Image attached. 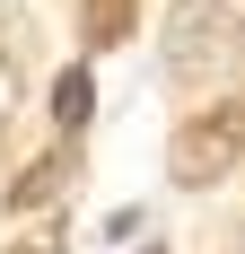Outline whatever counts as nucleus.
<instances>
[{"mask_svg":"<svg viewBox=\"0 0 245 254\" xmlns=\"http://www.w3.org/2000/svg\"><path fill=\"white\" fill-rule=\"evenodd\" d=\"M18 254H44V246H18Z\"/></svg>","mask_w":245,"mask_h":254,"instance_id":"nucleus-6","label":"nucleus"},{"mask_svg":"<svg viewBox=\"0 0 245 254\" xmlns=\"http://www.w3.org/2000/svg\"><path fill=\"white\" fill-rule=\"evenodd\" d=\"M245 158V88H228L219 105H201V114H184V131H175V184H219L228 167Z\"/></svg>","mask_w":245,"mask_h":254,"instance_id":"nucleus-2","label":"nucleus"},{"mask_svg":"<svg viewBox=\"0 0 245 254\" xmlns=\"http://www.w3.org/2000/svg\"><path fill=\"white\" fill-rule=\"evenodd\" d=\"M149 254H158V246H149Z\"/></svg>","mask_w":245,"mask_h":254,"instance_id":"nucleus-7","label":"nucleus"},{"mask_svg":"<svg viewBox=\"0 0 245 254\" xmlns=\"http://www.w3.org/2000/svg\"><path fill=\"white\" fill-rule=\"evenodd\" d=\"M122 9H131V0H97V9H88V35H97V44H114L122 26H131V18H122Z\"/></svg>","mask_w":245,"mask_h":254,"instance_id":"nucleus-4","label":"nucleus"},{"mask_svg":"<svg viewBox=\"0 0 245 254\" xmlns=\"http://www.w3.org/2000/svg\"><path fill=\"white\" fill-rule=\"evenodd\" d=\"M53 184H61V167H35V176H18V193H9V202H18V210H26V202H44Z\"/></svg>","mask_w":245,"mask_h":254,"instance_id":"nucleus-5","label":"nucleus"},{"mask_svg":"<svg viewBox=\"0 0 245 254\" xmlns=\"http://www.w3.org/2000/svg\"><path fill=\"white\" fill-rule=\"evenodd\" d=\"M88 105H97V79H88V70H61V79H53V123H61V131L88 123Z\"/></svg>","mask_w":245,"mask_h":254,"instance_id":"nucleus-3","label":"nucleus"},{"mask_svg":"<svg viewBox=\"0 0 245 254\" xmlns=\"http://www.w3.org/2000/svg\"><path fill=\"white\" fill-rule=\"evenodd\" d=\"M245 62V0H184L167 18V70L175 79H219Z\"/></svg>","mask_w":245,"mask_h":254,"instance_id":"nucleus-1","label":"nucleus"}]
</instances>
